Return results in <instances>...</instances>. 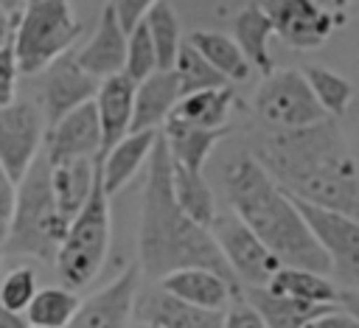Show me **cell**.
<instances>
[{
	"instance_id": "obj_1",
	"label": "cell",
	"mask_w": 359,
	"mask_h": 328,
	"mask_svg": "<svg viewBox=\"0 0 359 328\" xmlns=\"http://www.w3.org/2000/svg\"><path fill=\"white\" fill-rule=\"evenodd\" d=\"M252 157L289 196L359 221V165L334 118L272 132Z\"/></svg>"
},
{
	"instance_id": "obj_2",
	"label": "cell",
	"mask_w": 359,
	"mask_h": 328,
	"mask_svg": "<svg viewBox=\"0 0 359 328\" xmlns=\"http://www.w3.org/2000/svg\"><path fill=\"white\" fill-rule=\"evenodd\" d=\"M191 266L210 269L241 292L210 230L196 224L177 205L171 191V157L157 132V140L146 160V185H143L140 230H137V269L160 280L177 269H191Z\"/></svg>"
},
{
	"instance_id": "obj_3",
	"label": "cell",
	"mask_w": 359,
	"mask_h": 328,
	"mask_svg": "<svg viewBox=\"0 0 359 328\" xmlns=\"http://www.w3.org/2000/svg\"><path fill=\"white\" fill-rule=\"evenodd\" d=\"M224 191L230 210L255 233V238L280 261V266L331 272L328 255L300 216L294 199L264 171L252 154H236L224 165Z\"/></svg>"
},
{
	"instance_id": "obj_4",
	"label": "cell",
	"mask_w": 359,
	"mask_h": 328,
	"mask_svg": "<svg viewBox=\"0 0 359 328\" xmlns=\"http://www.w3.org/2000/svg\"><path fill=\"white\" fill-rule=\"evenodd\" d=\"M67 224L70 221L59 213L53 202L50 165L45 154L39 151L17 182L11 227L0 247L8 255H22V258H36L42 264H53Z\"/></svg>"
},
{
	"instance_id": "obj_5",
	"label": "cell",
	"mask_w": 359,
	"mask_h": 328,
	"mask_svg": "<svg viewBox=\"0 0 359 328\" xmlns=\"http://www.w3.org/2000/svg\"><path fill=\"white\" fill-rule=\"evenodd\" d=\"M107 252H109V196L101 188V177L95 174V185L84 207L70 219L53 258L65 289L73 292L93 283L107 261Z\"/></svg>"
},
{
	"instance_id": "obj_6",
	"label": "cell",
	"mask_w": 359,
	"mask_h": 328,
	"mask_svg": "<svg viewBox=\"0 0 359 328\" xmlns=\"http://www.w3.org/2000/svg\"><path fill=\"white\" fill-rule=\"evenodd\" d=\"M81 22L70 0H28L17 17L11 50L22 76L42 73L53 59L70 50Z\"/></svg>"
},
{
	"instance_id": "obj_7",
	"label": "cell",
	"mask_w": 359,
	"mask_h": 328,
	"mask_svg": "<svg viewBox=\"0 0 359 328\" xmlns=\"http://www.w3.org/2000/svg\"><path fill=\"white\" fill-rule=\"evenodd\" d=\"M252 109L272 132L303 129L325 118L300 70H272L264 76L252 95Z\"/></svg>"
},
{
	"instance_id": "obj_8",
	"label": "cell",
	"mask_w": 359,
	"mask_h": 328,
	"mask_svg": "<svg viewBox=\"0 0 359 328\" xmlns=\"http://www.w3.org/2000/svg\"><path fill=\"white\" fill-rule=\"evenodd\" d=\"M210 235L241 289L266 286L269 278L280 269V261L255 238V233L233 210L216 213L210 224Z\"/></svg>"
},
{
	"instance_id": "obj_9",
	"label": "cell",
	"mask_w": 359,
	"mask_h": 328,
	"mask_svg": "<svg viewBox=\"0 0 359 328\" xmlns=\"http://www.w3.org/2000/svg\"><path fill=\"white\" fill-rule=\"evenodd\" d=\"M294 205L306 219V224L311 227L314 238L320 241L323 252L328 255L337 280L345 283V289H359V221L334 210L306 205L300 199H294Z\"/></svg>"
},
{
	"instance_id": "obj_10",
	"label": "cell",
	"mask_w": 359,
	"mask_h": 328,
	"mask_svg": "<svg viewBox=\"0 0 359 328\" xmlns=\"http://www.w3.org/2000/svg\"><path fill=\"white\" fill-rule=\"evenodd\" d=\"M45 129L48 126L36 104L14 98L0 107V165L14 182H20L34 157L42 151Z\"/></svg>"
},
{
	"instance_id": "obj_11",
	"label": "cell",
	"mask_w": 359,
	"mask_h": 328,
	"mask_svg": "<svg viewBox=\"0 0 359 328\" xmlns=\"http://www.w3.org/2000/svg\"><path fill=\"white\" fill-rule=\"evenodd\" d=\"M258 6L269 20L272 34L294 50H314L325 45L339 25V20L314 0H261Z\"/></svg>"
},
{
	"instance_id": "obj_12",
	"label": "cell",
	"mask_w": 359,
	"mask_h": 328,
	"mask_svg": "<svg viewBox=\"0 0 359 328\" xmlns=\"http://www.w3.org/2000/svg\"><path fill=\"white\" fill-rule=\"evenodd\" d=\"M36 78H39V112L48 129L76 107L93 101L98 90V81L79 67L76 53L70 50L53 59L42 73H36Z\"/></svg>"
},
{
	"instance_id": "obj_13",
	"label": "cell",
	"mask_w": 359,
	"mask_h": 328,
	"mask_svg": "<svg viewBox=\"0 0 359 328\" xmlns=\"http://www.w3.org/2000/svg\"><path fill=\"white\" fill-rule=\"evenodd\" d=\"M137 283H140V269L137 264H129L112 283L81 300L73 320L65 328H129Z\"/></svg>"
},
{
	"instance_id": "obj_14",
	"label": "cell",
	"mask_w": 359,
	"mask_h": 328,
	"mask_svg": "<svg viewBox=\"0 0 359 328\" xmlns=\"http://www.w3.org/2000/svg\"><path fill=\"white\" fill-rule=\"evenodd\" d=\"M42 154L48 163L62 160H98L101 157V126L95 104L87 101L45 129Z\"/></svg>"
},
{
	"instance_id": "obj_15",
	"label": "cell",
	"mask_w": 359,
	"mask_h": 328,
	"mask_svg": "<svg viewBox=\"0 0 359 328\" xmlns=\"http://www.w3.org/2000/svg\"><path fill=\"white\" fill-rule=\"evenodd\" d=\"M132 317L154 328H222L224 311H208L188 306L163 289H151L135 297Z\"/></svg>"
},
{
	"instance_id": "obj_16",
	"label": "cell",
	"mask_w": 359,
	"mask_h": 328,
	"mask_svg": "<svg viewBox=\"0 0 359 328\" xmlns=\"http://www.w3.org/2000/svg\"><path fill=\"white\" fill-rule=\"evenodd\" d=\"M123 59H126V31L121 28L115 11L109 6H104L95 34L87 39V45L81 50H76V62L84 73H90L95 81H101L115 73H123Z\"/></svg>"
},
{
	"instance_id": "obj_17",
	"label": "cell",
	"mask_w": 359,
	"mask_h": 328,
	"mask_svg": "<svg viewBox=\"0 0 359 328\" xmlns=\"http://www.w3.org/2000/svg\"><path fill=\"white\" fill-rule=\"evenodd\" d=\"M182 98L180 78L174 70H154L149 78L135 84V107L129 132H160Z\"/></svg>"
},
{
	"instance_id": "obj_18",
	"label": "cell",
	"mask_w": 359,
	"mask_h": 328,
	"mask_svg": "<svg viewBox=\"0 0 359 328\" xmlns=\"http://www.w3.org/2000/svg\"><path fill=\"white\" fill-rule=\"evenodd\" d=\"M95 115L101 126V154L109 151L121 137L129 135L132 126V107H135V81L123 73L98 81L95 90Z\"/></svg>"
},
{
	"instance_id": "obj_19",
	"label": "cell",
	"mask_w": 359,
	"mask_h": 328,
	"mask_svg": "<svg viewBox=\"0 0 359 328\" xmlns=\"http://www.w3.org/2000/svg\"><path fill=\"white\" fill-rule=\"evenodd\" d=\"M160 289L188 306L208 308V311H224L227 303L241 294L222 275H216L210 269H199V266L177 269V272L160 278Z\"/></svg>"
},
{
	"instance_id": "obj_20",
	"label": "cell",
	"mask_w": 359,
	"mask_h": 328,
	"mask_svg": "<svg viewBox=\"0 0 359 328\" xmlns=\"http://www.w3.org/2000/svg\"><path fill=\"white\" fill-rule=\"evenodd\" d=\"M154 140H157V132H129L109 151L98 157V177L107 196H115L135 179V174L146 165Z\"/></svg>"
},
{
	"instance_id": "obj_21",
	"label": "cell",
	"mask_w": 359,
	"mask_h": 328,
	"mask_svg": "<svg viewBox=\"0 0 359 328\" xmlns=\"http://www.w3.org/2000/svg\"><path fill=\"white\" fill-rule=\"evenodd\" d=\"M230 126H222V129H202V126H191V123H182L177 118H168L163 126H160V137L168 149V157L171 163L188 168V171H202L205 160L210 157V151L216 149V143L222 137H227Z\"/></svg>"
},
{
	"instance_id": "obj_22",
	"label": "cell",
	"mask_w": 359,
	"mask_h": 328,
	"mask_svg": "<svg viewBox=\"0 0 359 328\" xmlns=\"http://www.w3.org/2000/svg\"><path fill=\"white\" fill-rule=\"evenodd\" d=\"M50 165V191L59 213L70 221L87 202L95 174H98V160H62V163H48Z\"/></svg>"
},
{
	"instance_id": "obj_23",
	"label": "cell",
	"mask_w": 359,
	"mask_h": 328,
	"mask_svg": "<svg viewBox=\"0 0 359 328\" xmlns=\"http://www.w3.org/2000/svg\"><path fill=\"white\" fill-rule=\"evenodd\" d=\"M241 297L258 311V317L264 320L266 328H306L311 320L323 317L325 311L339 308V306H311V303L289 300V297L266 292L264 286L241 289Z\"/></svg>"
},
{
	"instance_id": "obj_24",
	"label": "cell",
	"mask_w": 359,
	"mask_h": 328,
	"mask_svg": "<svg viewBox=\"0 0 359 328\" xmlns=\"http://www.w3.org/2000/svg\"><path fill=\"white\" fill-rule=\"evenodd\" d=\"M264 289L272 294L289 297V300L311 303V306H337V294H339L337 283L328 275L297 269V266H280Z\"/></svg>"
},
{
	"instance_id": "obj_25",
	"label": "cell",
	"mask_w": 359,
	"mask_h": 328,
	"mask_svg": "<svg viewBox=\"0 0 359 328\" xmlns=\"http://www.w3.org/2000/svg\"><path fill=\"white\" fill-rule=\"evenodd\" d=\"M233 107H236V93L227 84V87H213V90L182 95L168 118H177L182 123L202 126V129H222L227 126Z\"/></svg>"
},
{
	"instance_id": "obj_26",
	"label": "cell",
	"mask_w": 359,
	"mask_h": 328,
	"mask_svg": "<svg viewBox=\"0 0 359 328\" xmlns=\"http://www.w3.org/2000/svg\"><path fill=\"white\" fill-rule=\"evenodd\" d=\"M269 36H272V25L258 3H250L247 8H241L236 14L233 39H236L238 50L244 53V59L250 62V67H255L261 76H269L275 70L272 56H269Z\"/></svg>"
},
{
	"instance_id": "obj_27",
	"label": "cell",
	"mask_w": 359,
	"mask_h": 328,
	"mask_svg": "<svg viewBox=\"0 0 359 328\" xmlns=\"http://www.w3.org/2000/svg\"><path fill=\"white\" fill-rule=\"evenodd\" d=\"M171 191H174L177 205L185 210V216H191L196 224L210 230L219 207H216V196H213L208 179L202 177V171H188V168L171 163Z\"/></svg>"
},
{
	"instance_id": "obj_28",
	"label": "cell",
	"mask_w": 359,
	"mask_h": 328,
	"mask_svg": "<svg viewBox=\"0 0 359 328\" xmlns=\"http://www.w3.org/2000/svg\"><path fill=\"white\" fill-rule=\"evenodd\" d=\"M202 59L210 62V67H216L227 81H247L250 76V62L244 59V53L238 50L236 39L219 31H194L185 39Z\"/></svg>"
},
{
	"instance_id": "obj_29",
	"label": "cell",
	"mask_w": 359,
	"mask_h": 328,
	"mask_svg": "<svg viewBox=\"0 0 359 328\" xmlns=\"http://www.w3.org/2000/svg\"><path fill=\"white\" fill-rule=\"evenodd\" d=\"M143 25H146L154 53H157V70H171L177 50L182 45V31H180V20H177L174 8L165 0H154L151 8L143 14Z\"/></svg>"
},
{
	"instance_id": "obj_30",
	"label": "cell",
	"mask_w": 359,
	"mask_h": 328,
	"mask_svg": "<svg viewBox=\"0 0 359 328\" xmlns=\"http://www.w3.org/2000/svg\"><path fill=\"white\" fill-rule=\"evenodd\" d=\"M300 73H303L314 101L325 112V118H342L348 112L351 98H353V87L345 76H339L337 70H328L323 64H306Z\"/></svg>"
},
{
	"instance_id": "obj_31",
	"label": "cell",
	"mask_w": 359,
	"mask_h": 328,
	"mask_svg": "<svg viewBox=\"0 0 359 328\" xmlns=\"http://www.w3.org/2000/svg\"><path fill=\"white\" fill-rule=\"evenodd\" d=\"M79 303L81 300L76 297V292L65 286H45V289H36V294L31 297L25 308V320L28 325H36V328H65L73 320Z\"/></svg>"
},
{
	"instance_id": "obj_32",
	"label": "cell",
	"mask_w": 359,
	"mask_h": 328,
	"mask_svg": "<svg viewBox=\"0 0 359 328\" xmlns=\"http://www.w3.org/2000/svg\"><path fill=\"white\" fill-rule=\"evenodd\" d=\"M171 70H174L177 78H180V90H182V95H188V93H199V90H213V87H227V84H230V81H227L216 67H210V62L202 59L188 42L180 45Z\"/></svg>"
},
{
	"instance_id": "obj_33",
	"label": "cell",
	"mask_w": 359,
	"mask_h": 328,
	"mask_svg": "<svg viewBox=\"0 0 359 328\" xmlns=\"http://www.w3.org/2000/svg\"><path fill=\"white\" fill-rule=\"evenodd\" d=\"M157 70V53L151 45V36L143 25V20L126 34V59H123V76L132 78L135 84L149 78Z\"/></svg>"
},
{
	"instance_id": "obj_34",
	"label": "cell",
	"mask_w": 359,
	"mask_h": 328,
	"mask_svg": "<svg viewBox=\"0 0 359 328\" xmlns=\"http://www.w3.org/2000/svg\"><path fill=\"white\" fill-rule=\"evenodd\" d=\"M34 294H36V275L31 266H14L0 280V306L11 311H25Z\"/></svg>"
},
{
	"instance_id": "obj_35",
	"label": "cell",
	"mask_w": 359,
	"mask_h": 328,
	"mask_svg": "<svg viewBox=\"0 0 359 328\" xmlns=\"http://www.w3.org/2000/svg\"><path fill=\"white\" fill-rule=\"evenodd\" d=\"M222 328H266V325H264V320L258 317V311L238 294V297H233V300L227 303Z\"/></svg>"
},
{
	"instance_id": "obj_36",
	"label": "cell",
	"mask_w": 359,
	"mask_h": 328,
	"mask_svg": "<svg viewBox=\"0 0 359 328\" xmlns=\"http://www.w3.org/2000/svg\"><path fill=\"white\" fill-rule=\"evenodd\" d=\"M17 59H14V50L11 45L0 48V107L3 104H11L17 98Z\"/></svg>"
},
{
	"instance_id": "obj_37",
	"label": "cell",
	"mask_w": 359,
	"mask_h": 328,
	"mask_svg": "<svg viewBox=\"0 0 359 328\" xmlns=\"http://www.w3.org/2000/svg\"><path fill=\"white\" fill-rule=\"evenodd\" d=\"M14 199H17V182L8 177V171L0 165V244L8 235L11 216H14Z\"/></svg>"
},
{
	"instance_id": "obj_38",
	"label": "cell",
	"mask_w": 359,
	"mask_h": 328,
	"mask_svg": "<svg viewBox=\"0 0 359 328\" xmlns=\"http://www.w3.org/2000/svg\"><path fill=\"white\" fill-rule=\"evenodd\" d=\"M151 3L154 0H107V6L115 11V17L126 34L143 20V14L151 8Z\"/></svg>"
},
{
	"instance_id": "obj_39",
	"label": "cell",
	"mask_w": 359,
	"mask_h": 328,
	"mask_svg": "<svg viewBox=\"0 0 359 328\" xmlns=\"http://www.w3.org/2000/svg\"><path fill=\"white\" fill-rule=\"evenodd\" d=\"M306 328H359V322H356L351 314H345L342 308H331V311H325L323 317L311 320Z\"/></svg>"
},
{
	"instance_id": "obj_40",
	"label": "cell",
	"mask_w": 359,
	"mask_h": 328,
	"mask_svg": "<svg viewBox=\"0 0 359 328\" xmlns=\"http://www.w3.org/2000/svg\"><path fill=\"white\" fill-rule=\"evenodd\" d=\"M317 6H323L328 14H334L339 22L351 14H359V0H314Z\"/></svg>"
},
{
	"instance_id": "obj_41",
	"label": "cell",
	"mask_w": 359,
	"mask_h": 328,
	"mask_svg": "<svg viewBox=\"0 0 359 328\" xmlns=\"http://www.w3.org/2000/svg\"><path fill=\"white\" fill-rule=\"evenodd\" d=\"M337 306L359 322V289H339V294H337Z\"/></svg>"
},
{
	"instance_id": "obj_42",
	"label": "cell",
	"mask_w": 359,
	"mask_h": 328,
	"mask_svg": "<svg viewBox=\"0 0 359 328\" xmlns=\"http://www.w3.org/2000/svg\"><path fill=\"white\" fill-rule=\"evenodd\" d=\"M14 25H17V17H11V14L0 6V48L11 45V39H14Z\"/></svg>"
},
{
	"instance_id": "obj_43",
	"label": "cell",
	"mask_w": 359,
	"mask_h": 328,
	"mask_svg": "<svg viewBox=\"0 0 359 328\" xmlns=\"http://www.w3.org/2000/svg\"><path fill=\"white\" fill-rule=\"evenodd\" d=\"M0 328H28V320L22 311H11L0 306Z\"/></svg>"
},
{
	"instance_id": "obj_44",
	"label": "cell",
	"mask_w": 359,
	"mask_h": 328,
	"mask_svg": "<svg viewBox=\"0 0 359 328\" xmlns=\"http://www.w3.org/2000/svg\"><path fill=\"white\" fill-rule=\"evenodd\" d=\"M25 3H28V0H0V6H3L11 17H20V11H22Z\"/></svg>"
},
{
	"instance_id": "obj_45",
	"label": "cell",
	"mask_w": 359,
	"mask_h": 328,
	"mask_svg": "<svg viewBox=\"0 0 359 328\" xmlns=\"http://www.w3.org/2000/svg\"><path fill=\"white\" fill-rule=\"evenodd\" d=\"M135 328H154V325H146V322H137Z\"/></svg>"
},
{
	"instance_id": "obj_46",
	"label": "cell",
	"mask_w": 359,
	"mask_h": 328,
	"mask_svg": "<svg viewBox=\"0 0 359 328\" xmlns=\"http://www.w3.org/2000/svg\"><path fill=\"white\" fill-rule=\"evenodd\" d=\"M28 328H36V325H28Z\"/></svg>"
},
{
	"instance_id": "obj_47",
	"label": "cell",
	"mask_w": 359,
	"mask_h": 328,
	"mask_svg": "<svg viewBox=\"0 0 359 328\" xmlns=\"http://www.w3.org/2000/svg\"><path fill=\"white\" fill-rule=\"evenodd\" d=\"M0 255H3V247H0Z\"/></svg>"
}]
</instances>
